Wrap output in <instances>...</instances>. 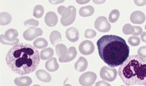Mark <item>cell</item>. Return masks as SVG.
<instances>
[{
    "label": "cell",
    "instance_id": "cell-34",
    "mask_svg": "<svg viewBox=\"0 0 146 86\" xmlns=\"http://www.w3.org/2000/svg\"><path fill=\"white\" fill-rule=\"evenodd\" d=\"M134 31L132 33L133 36H138L140 35L143 32V29L139 26H134Z\"/></svg>",
    "mask_w": 146,
    "mask_h": 86
},
{
    "label": "cell",
    "instance_id": "cell-39",
    "mask_svg": "<svg viewBox=\"0 0 146 86\" xmlns=\"http://www.w3.org/2000/svg\"><path fill=\"white\" fill-rule=\"evenodd\" d=\"M106 0H93L94 3L97 5H101L106 2Z\"/></svg>",
    "mask_w": 146,
    "mask_h": 86
},
{
    "label": "cell",
    "instance_id": "cell-37",
    "mask_svg": "<svg viewBox=\"0 0 146 86\" xmlns=\"http://www.w3.org/2000/svg\"><path fill=\"white\" fill-rule=\"evenodd\" d=\"M96 86H111L109 83L104 81H99L96 83Z\"/></svg>",
    "mask_w": 146,
    "mask_h": 86
},
{
    "label": "cell",
    "instance_id": "cell-10",
    "mask_svg": "<svg viewBox=\"0 0 146 86\" xmlns=\"http://www.w3.org/2000/svg\"><path fill=\"white\" fill-rule=\"evenodd\" d=\"M66 36L68 41L71 42H75L77 41L79 39V32L75 28H70L66 30Z\"/></svg>",
    "mask_w": 146,
    "mask_h": 86
},
{
    "label": "cell",
    "instance_id": "cell-20",
    "mask_svg": "<svg viewBox=\"0 0 146 86\" xmlns=\"http://www.w3.org/2000/svg\"><path fill=\"white\" fill-rule=\"evenodd\" d=\"M58 13L62 16V18L61 19L64 20L69 18L71 16V9L68 6V8H66L64 6H60L58 7Z\"/></svg>",
    "mask_w": 146,
    "mask_h": 86
},
{
    "label": "cell",
    "instance_id": "cell-27",
    "mask_svg": "<svg viewBox=\"0 0 146 86\" xmlns=\"http://www.w3.org/2000/svg\"><path fill=\"white\" fill-rule=\"evenodd\" d=\"M44 12L43 7L41 5H37L34 8L33 15L36 18H40Z\"/></svg>",
    "mask_w": 146,
    "mask_h": 86
},
{
    "label": "cell",
    "instance_id": "cell-22",
    "mask_svg": "<svg viewBox=\"0 0 146 86\" xmlns=\"http://www.w3.org/2000/svg\"><path fill=\"white\" fill-rule=\"evenodd\" d=\"M50 40L53 45H56L62 41L61 33L58 31H54L50 34Z\"/></svg>",
    "mask_w": 146,
    "mask_h": 86
},
{
    "label": "cell",
    "instance_id": "cell-1",
    "mask_svg": "<svg viewBox=\"0 0 146 86\" xmlns=\"http://www.w3.org/2000/svg\"><path fill=\"white\" fill-rule=\"evenodd\" d=\"M5 60L13 72L22 75L34 72L36 69L40 62V55L35 47L18 43L9 50Z\"/></svg>",
    "mask_w": 146,
    "mask_h": 86
},
{
    "label": "cell",
    "instance_id": "cell-5",
    "mask_svg": "<svg viewBox=\"0 0 146 86\" xmlns=\"http://www.w3.org/2000/svg\"><path fill=\"white\" fill-rule=\"evenodd\" d=\"M94 27L101 33H108L111 30V25L105 16L98 17L94 22Z\"/></svg>",
    "mask_w": 146,
    "mask_h": 86
},
{
    "label": "cell",
    "instance_id": "cell-32",
    "mask_svg": "<svg viewBox=\"0 0 146 86\" xmlns=\"http://www.w3.org/2000/svg\"><path fill=\"white\" fill-rule=\"evenodd\" d=\"M96 35V32L95 31L91 29H88L86 30L84 35L86 38L91 39L94 37Z\"/></svg>",
    "mask_w": 146,
    "mask_h": 86
},
{
    "label": "cell",
    "instance_id": "cell-15",
    "mask_svg": "<svg viewBox=\"0 0 146 86\" xmlns=\"http://www.w3.org/2000/svg\"><path fill=\"white\" fill-rule=\"evenodd\" d=\"M69 7L71 9L72 12L71 16L66 19H61V24L64 26H68L72 24L76 18V9L75 7L73 6H69Z\"/></svg>",
    "mask_w": 146,
    "mask_h": 86
},
{
    "label": "cell",
    "instance_id": "cell-36",
    "mask_svg": "<svg viewBox=\"0 0 146 86\" xmlns=\"http://www.w3.org/2000/svg\"><path fill=\"white\" fill-rule=\"evenodd\" d=\"M65 0H49V2L52 5H58L63 3Z\"/></svg>",
    "mask_w": 146,
    "mask_h": 86
},
{
    "label": "cell",
    "instance_id": "cell-40",
    "mask_svg": "<svg viewBox=\"0 0 146 86\" xmlns=\"http://www.w3.org/2000/svg\"><path fill=\"white\" fill-rule=\"evenodd\" d=\"M141 39L142 40V41H143V42L146 43V33L145 32H142V33L141 34Z\"/></svg>",
    "mask_w": 146,
    "mask_h": 86
},
{
    "label": "cell",
    "instance_id": "cell-9",
    "mask_svg": "<svg viewBox=\"0 0 146 86\" xmlns=\"http://www.w3.org/2000/svg\"><path fill=\"white\" fill-rule=\"evenodd\" d=\"M130 20L132 23L135 24H142L146 20V16L142 12L136 11L131 14Z\"/></svg>",
    "mask_w": 146,
    "mask_h": 86
},
{
    "label": "cell",
    "instance_id": "cell-23",
    "mask_svg": "<svg viewBox=\"0 0 146 86\" xmlns=\"http://www.w3.org/2000/svg\"><path fill=\"white\" fill-rule=\"evenodd\" d=\"M12 17L9 13L6 12H1L0 13V25L1 26H6L11 22Z\"/></svg>",
    "mask_w": 146,
    "mask_h": 86
},
{
    "label": "cell",
    "instance_id": "cell-17",
    "mask_svg": "<svg viewBox=\"0 0 146 86\" xmlns=\"http://www.w3.org/2000/svg\"><path fill=\"white\" fill-rule=\"evenodd\" d=\"M14 82L17 86H30L32 83V80L28 76H23L16 78Z\"/></svg>",
    "mask_w": 146,
    "mask_h": 86
},
{
    "label": "cell",
    "instance_id": "cell-8",
    "mask_svg": "<svg viewBox=\"0 0 146 86\" xmlns=\"http://www.w3.org/2000/svg\"><path fill=\"white\" fill-rule=\"evenodd\" d=\"M94 49L93 43L90 41L82 42L79 46V52L84 55H90L94 52Z\"/></svg>",
    "mask_w": 146,
    "mask_h": 86
},
{
    "label": "cell",
    "instance_id": "cell-33",
    "mask_svg": "<svg viewBox=\"0 0 146 86\" xmlns=\"http://www.w3.org/2000/svg\"><path fill=\"white\" fill-rule=\"evenodd\" d=\"M146 46H142L139 48L138 51V55L142 58H146Z\"/></svg>",
    "mask_w": 146,
    "mask_h": 86
},
{
    "label": "cell",
    "instance_id": "cell-4",
    "mask_svg": "<svg viewBox=\"0 0 146 86\" xmlns=\"http://www.w3.org/2000/svg\"><path fill=\"white\" fill-rule=\"evenodd\" d=\"M100 76L102 79L108 82L115 81L117 76V72L115 68L104 66L102 68L100 72Z\"/></svg>",
    "mask_w": 146,
    "mask_h": 86
},
{
    "label": "cell",
    "instance_id": "cell-25",
    "mask_svg": "<svg viewBox=\"0 0 146 86\" xmlns=\"http://www.w3.org/2000/svg\"><path fill=\"white\" fill-rule=\"evenodd\" d=\"M33 45H34V46L36 49H44L48 46V43L45 39L39 38L36 39L34 41Z\"/></svg>",
    "mask_w": 146,
    "mask_h": 86
},
{
    "label": "cell",
    "instance_id": "cell-30",
    "mask_svg": "<svg viewBox=\"0 0 146 86\" xmlns=\"http://www.w3.org/2000/svg\"><path fill=\"white\" fill-rule=\"evenodd\" d=\"M0 41L1 44L4 45H13L16 44H18L19 42V40L18 39H17L16 40L13 41H9L7 40H5V39L4 37V35H1L0 37Z\"/></svg>",
    "mask_w": 146,
    "mask_h": 86
},
{
    "label": "cell",
    "instance_id": "cell-21",
    "mask_svg": "<svg viewBox=\"0 0 146 86\" xmlns=\"http://www.w3.org/2000/svg\"><path fill=\"white\" fill-rule=\"evenodd\" d=\"M56 53L59 59H62L66 56L68 49L65 45L63 44H58L55 46Z\"/></svg>",
    "mask_w": 146,
    "mask_h": 86
},
{
    "label": "cell",
    "instance_id": "cell-12",
    "mask_svg": "<svg viewBox=\"0 0 146 86\" xmlns=\"http://www.w3.org/2000/svg\"><path fill=\"white\" fill-rule=\"evenodd\" d=\"M77 55V52L76 48L74 47H71L68 50L66 56L62 59H59L61 63H67L73 60Z\"/></svg>",
    "mask_w": 146,
    "mask_h": 86
},
{
    "label": "cell",
    "instance_id": "cell-29",
    "mask_svg": "<svg viewBox=\"0 0 146 86\" xmlns=\"http://www.w3.org/2000/svg\"><path fill=\"white\" fill-rule=\"evenodd\" d=\"M128 42L132 46H137L140 44V39L137 36H131L128 39Z\"/></svg>",
    "mask_w": 146,
    "mask_h": 86
},
{
    "label": "cell",
    "instance_id": "cell-38",
    "mask_svg": "<svg viewBox=\"0 0 146 86\" xmlns=\"http://www.w3.org/2000/svg\"><path fill=\"white\" fill-rule=\"evenodd\" d=\"M90 1V0H76V1L78 4L84 5L88 3Z\"/></svg>",
    "mask_w": 146,
    "mask_h": 86
},
{
    "label": "cell",
    "instance_id": "cell-26",
    "mask_svg": "<svg viewBox=\"0 0 146 86\" xmlns=\"http://www.w3.org/2000/svg\"><path fill=\"white\" fill-rule=\"evenodd\" d=\"M120 12L117 9H114L111 12L109 16V21L111 23H115L119 19Z\"/></svg>",
    "mask_w": 146,
    "mask_h": 86
},
{
    "label": "cell",
    "instance_id": "cell-19",
    "mask_svg": "<svg viewBox=\"0 0 146 86\" xmlns=\"http://www.w3.org/2000/svg\"><path fill=\"white\" fill-rule=\"evenodd\" d=\"M18 36V31L15 29L11 28L5 32L4 37L7 41L11 42L16 40Z\"/></svg>",
    "mask_w": 146,
    "mask_h": 86
},
{
    "label": "cell",
    "instance_id": "cell-2",
    "mask_svg": "<svg viewBox=\"0 0 146 86\" xmlns=\"http://www.w3.org/2000/svg\"><path fill=\"white\" fill-rule=\"evenodd\" d=\"M97 45L100 58L110 68L121 65L130 54V48L126 41L117 35H104Z\"/></svg>",
    "mask_w": 146,
    "mask_h": 86
},
{
    "label": "cell",
    "instance_id": "cell-31",
    "mask_svg": "<svg viewBox=\"0 0 146 86\" xmlns=\"http://www.w3.org/2000/svg\"><path fill=\"white\" fill-rule=\"evenodd\" d=\"M24 26L27 27H37L38 26L39 22L38 20L31 19L28 20L25 22Z\"/></svg>",
    "mask_w": 146,
    "mask_h": 86
},
{
    "label": "cell",
    "instance_id": "cell-35",
    "mask_svg": "<svg viewBox=\"0 0 146 86\" xmlns=\"http://www.w3.org/2000/svg\"><path fill=\"white\" fill-rule=\"evenodd\" d=\"M135 4L138 6H143L146 5V0H134Z\"/></svg>",
    "mask_w": 146,
    "mask_h": 86
},
{
    "label": "cell",
    "instance_id": "cell-11",
    "mask_svg": "<svg viewBox=\"0 0 146 86\" xmlns=\"http://www.w3.org/2000/svg\"><path fill=\"white\" fill-rule=\"evenodd\" d=\"M45 21L47 26L50 27L55 26L58 23V16L53 12H49L46 14Z\"/></svg>",
    "mask_w": 146,
    "mask_h": 86
},
{
    "label": "cell",
    "instance_id": "cell-18",
    "mask_svg": "<svg viewBox=\"0 0 146 86\" xmlns=\"http://www.w3.org/2000/svg\"><path fill=\"white\" fill-rule=\"evenodd\" d=\"M94 12V9L93 6L90 5L82 7L79 11V14L80 16L82 17H87L92 15Z\"/></svg>",
    "mask_w": 146,
    "mask_h": 86
},
{
    "label": "cell",
    "instance_id": "cell-13",
    "mask_svg": "<svg viewBox=\"0 0 146 86\" xmlns=\"http://www.w3.org/2000/svg\"><path fill=\"white\" fill-rule=\"evenodd\" d=\"M88 67V62L83 57H80L74 65L75 70L78 72H83L86 70Z\"/></svg>",
    "mask_w": 146,
    "mask_h": 86
},
{
    "label": "cell",
    "instance_id": "cell-28",
    "mask_svg": "<svg viewBox=\"0 0 146 86\" xmlns=\"http://www.w3.org/2000/svg\"><path fill=\"white\" fill-rule=\"evenodd\" d=\"M134 31V26H131L130 24H127L123 27V33L126 35L132 34Z\"/></svg>",
    "mask_w": 146,
    "mask_h": 86
},
{
    "label": "cell",
    "instance_id": "cell-7",
    "mask_svg": "<svg viewBox=\"0 0 146 86\" xmlns=\"http://www.w3.org/2000/svg\"><path fill=\"white\" fill-rule=\"evenodd\" d=\"M42 30L40 28L31 27L25 30L23 34V37L25 40L32 41L34 39L42 35Z\"/></svg>",
    "mask_w": 146,
    "mask_h": 86
},
{
    "label": "cell",
    "instance_id": "cell-3",
    "mask_svg": "<svg viewBox=\"0 0 146 86\" xmlns=\"http://www.w3.org/2000/svg\"><path fill=\"white\" fill-rule=\"evenodd\" d=\"M118 74L127 86L146 85V60L131 55L120 65Z\"/></svg>",
    "mask_w": 146,
    "mask_h": 86
},
{
    "label": "cell",
    "instance_id": "cell-14",
    "mask_svg": "<svg viewBox=\"0 0 146 86\" xmlns=\"http://www.w3.org/2000/svg\"><path fill=\"white\" fill-rule=\"evenodd\" d=\"M36 76L38 79L42 82L49 83L51 80L50 75L45 70H38L36 72Z\"/></svg>",
    "mask_w": 146,
    "mask_h": 86
},
{
    "label": "cell",
    "instance_id": "cell-24",
    "mask_svg": "<svg viewBox=\"0 0 146 86\" xmlns=\"http://www.w3.org/2000/svg\"><path fill=\"white\" fill-rule=\"evenodd\" d=\"M54 54V50L52 48H49L44 49L41 51L40 58L43 60H49L53 57Z\"/></svg>",
    "mask_w": 146,
    "mask_h": 86
},
{
    "label": "cell",
    "instance_id": "cell-16",
    "mask_svg": "<svg viewBox=\"0 0 146 86\" xmlns=\"http://www.w3.org/2000/svg\"><path fill=\"white\" fill-rule=\"evenodd\" d=\"M45 67L46 70L50 72H54L58 69L59 66L57 63L56 58H52L46 61Z\"/></svg>",
    "mask_w": 146,
    "mask_h": 86
},
{
    "label": "cell",
    "instance_id": "cell-6",
    "mask_svg": "<svg viewBox=\"0 0 146 86\" xmlns=\"http://www.w3.org/2000/svg\"><path fill=\"white\" fill-rule=\"evenodd\" d=\"M97 75L92 72H88L82 74L79 79V82L82 86H92L97 79Z\"/></svg>",
    "mask_w": 146,
    "mask_h": 86
}]
</instances>
